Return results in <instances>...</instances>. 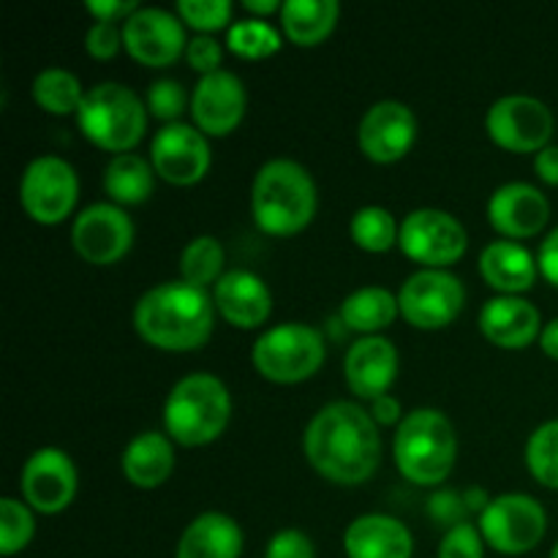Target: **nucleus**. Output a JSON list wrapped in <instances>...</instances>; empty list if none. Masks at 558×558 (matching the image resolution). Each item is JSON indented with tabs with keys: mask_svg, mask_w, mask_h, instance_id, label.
<instances>
[{
	"mask_svg": "<svg viewBox=\"0 0 558 558\" xmlns=\"http://www.w3.org/2000/svg\"><path fill=\"white\" fill-rule=\"evenodd\" d=\"M265 558H316L314 543L300 529H281L267 543Z\"/></svg>",
	"mask_w": 558,
	"mask_h": 558,
	"instance_id": "ea45409f",
	"label": "nucleus"
},
{
	"mask_svg": "<svg viewBox=\"0 0 558 558\" xmlns=\"http://www.w3.org/2000/svg\"><path fill=\"white\" fill-rule=\"evenodd\" d=\"M185 104H189V96H185V87L180 85L178 80L163 76V80H156L147 87V112L167 120V123H174V120H178V114L183 112Z\"/></svg>",
	"mask_w": 558,
	"mask_h": 558,
	"instance_id": "e433bc0d",
	"label": "nucleus"
},
{
	"mask_svg": "<svg viewBox=\"0 0 558 558\" xmlns=\"http://www.w3.org/2000/svg\"><path fill=\"white\" fill-rule=\"evenodd\" d=\"M466 289L458 276L439 267H423L401 283L398 305L401 314L420 330H439L461 314Z\"/></svg>",
	"mask_w": 558,
	"mask_h": 558,
	"instance_id": "9d476101",
	"label": "nucleus"
},
{
	"mask_svg": "<svg viewBox=\"0 0 558 558\" xmlns=\"http://www.w3.org/2000/svg\"><path fill=\"white\" fill-rule=\"evenodd\" d=\"M534 169H537L539 180L558 185V145H548L537 153L534 158Z\"/></svg>",
	"mask_w": 558,
	"mask_h": 558,
	"instance_id": "49530a36",
	"label": "nucleus"
},
{
	"mask_svg": "<svg viewBox=\"0 0 558 558\" xmlns=\"http://www.w3.org/2000/svg\"><path fill=\"white\" fill-rule=\"evenodd\" d=\"M174 469L172 439L158 430L134 436L123 450V474L140 488H158Z\"/></svg>",
	"mask_w": 558,
	"mask_h": 558,
	"instance_id": "a878e982",
	"label": "nucleus"
},
{
	"mask_svg": "<svg viewBox=\"0 0 558 558\" xmlns=\"http://www.w3.org/2000/svg\"><path fill=\"white\" fill-rule=\"evenodd\" d=\"M71 240L82 259L93 265H112L129 254L134 243V221L114 202H96L74 218Z\"/></svg>",
	"mask_w": 558,
	"mask_h": 558,
	"instance_id": "ddd939ff",
	"label": "nucleus"
},
{
	"mask_svg": "<svg viewBox=\"0 0 558 558\" xmlns=\"http://www.w3.org/2000/svg\"><path fill=\"white\" fill-rule=\"evenodd\" d=\"M251 210L256 227L267 234H294L316 213V183L303 163L270 158L262 163L251 185Z\"/></svg>",
	"mask_w": 558,
	"mask_h": 558,
	"instance_id": "7ed1b4c3",
	"label": "nucleus"
},
{
	"mask_svg": "<svg viewBox=\"0 0 558 558\" xmlns=\"http://www.w3.org/2000/svg\"><path fill=\"white\" fill-rule=\"evenodd\" d=\"M480 330L501 349H523L543 332L539 311L518 294H496L480 311Z\"/></svg>",
	"mask_w": 558,
	"mask_h": 558,
	"instance_id": "5701e85b",
	"label": "nucleus"
},
{
	"mask_svg": "<svg viewBox=\"0 0 558 558\" xmlns=\"http://www.w3.org/2000/svg\"><path fill=\"white\" fill-rule=\"evenodd\" d=\"M85 93L87 90H82V82L76 80V74L58 69V65L38 71L36 80H33V98H36L38 107L52 114L76 112Z\"/></svg>",
	"mask_w": 558,
	"mask_h": 558,
	"instance_id": "c756f323",
	"label": "nucleus"
},
{
	"mask_svg": "<svg viewBox=\"0 0 558 558\" xmlns=\"http://www.w3.org/2000/svg\"><path fill=\"white\" fill-rule=\"evenodd\" d=\"M398 243L403 254L412 256L420 265L445 270L447 265L466 254L469 234L452 213L439 210V207H420L401 221Z\"/></svg>",
	"mask_w": 558,
	"mask_h": 558,
	"instance_id": "1a4fd4ad",
	"label": "nucleus"
},
{
	"mask_svg": "<svg viewBox=\"0 0 558 558\" xmlns=\"http://www.w3.org/2000/svg\"><path fill=\"white\" fill-rule=\"evenodd\" d=\"M550 558H558V543L554 545V550H550Z\"/></svg>",
	"mask_w": 558,
	"mask_h": 558,
	"instance_id": "3c124183",
	"label": "nucleus"
},
{
	"mask_svg": "<svg viewBox=\"0 0 558 558\" xmlns=\"http://www.w3.org/2000/svg\"><path fill=\"white\" fill-rule=\"evenodd\" d=\"M349 232H352V240L360 248L381 254V251H390L398 243L401 227H398L390 210L379 205H365L352 216Z\"/></svg>",
	"mask_w": 558,
	"mask_h": 558,
	"instance_id": "7c9ffc66",
	"label": "nucleus"
},
{
	"mask_svg": "<svg viewBox=\"0 0 558 558\" xmlns=\"http://www.w3.org/2000/svg\"><path fill=\"white\" fill-rule=\"evenodd\" d=\"M539 347H543V352L548 354V357L558 360V319H550L548 325L543 327V332H539Z\"/></svg>",
	"mask_w": 558,
	"mask_h": 558,
	"instance_id": "de8ad7c7",
	"label": "nucleus"
},
{
	"mask_svg": "<svg viewBox=\"0 0 558 558\" xmlns=\"http://www.w3.org/2000/svg\"><path fill=\"white\" fill-rule=\"evenodd\" d=\"M178 14L196 31L210 33L232 20V3L229 0H178Z\"/></svg>",
	"mask_w": 558,
	"mask_h": 558,
	"instance_id": "c9c22d12",
	"label": "nucleus"
},
{
	"mask_svg": "<svg viewBox=\"0 0 558 558\" xmlns=\"http://www.w3.org/2000/svg\"><path fill=\"white\" fill-rule=\"evenodd\" d=\"M463 501H466V507H469V512H480V515H483V510L485 507L490 505V496H488V490L485 488H466L463 490Z\"/></svg>",
	"mask_w": 558,
	"mask_h": 558,
	"instance_id": "09e8293b",
	"label": "nucleus"
},
{
	"mask_svg": "<svg viewBox=\"0 0 558 558\" xmlns=\"http://www.w3.org/2000/svg\"><path fill=\"white\" fill-rule=\"evenodd\" d=\"M20 488L27 505L44 515L65 510L76 494L74 461L58 447H41L22 466Z\"/></svg>",
	"mask_w": 558,
	"mask_h": 558,
	"instance_id": "dca6fc26",
	"label": "nucleus"
},
{
	"mask_svg": "<svg viewBox=\"0 0 558 558\" xmlns=\"http://www.w3.org/2000/svg\"><path fill=\"white\" fill-rule=\"evenodd\" d=\"M243 529L227 512H202L185 526L178 558H240Z\"/></svg>",
	"mask_w": 558,
	"mask_h": 558,
	"instance_id": "b1692460",
	"label": "nucleus"
},
{
	"mask_svg": "<svg viewBox=\"0 0 558 558\" xmlns=\"http://www.w3.org/2000/svg\"><path fill=\"white\" fill-rule=\"evenodd\" d=\"M357 140L371 161H398L412 150L414 140H417V118L403 101L385 98V101H376L374 107L365 109Z\"/></svg>",
	"mask_w": 558,
	"mask_h": 558,
	"instance_id": "f3484780",
	"label": "nucleus"
},
{
	"mask_svg": "<svg viewBox=\"0 0 558 558\" xmlns=\"http://www.w3.org/2000/svg\"><path fill=\"white\" fill-rule=\"evenodd\" d=\"M223 245L213 234H199L191 240L180 254V272L183 281L205 289L207 283H218L223 276Z\"/></svg>",
	"mask_w": 558,
	"mask_h": 558,
	"instance_id": "2f4dec72",
	"label": "nucleus"
},
{
	"mask_svg": "<svg viewBox=\"0 0 558 558\" xmlns=\"http://www.w3.org/2000/svg\"><path fill=\"white\" fill-rule=\"evenodd\" d=\"M232 414V396L218 376L196 371L169 390L163 425L178 445L202 447L223 434Z\"/></svg>",
	"mask_w": 558,
	"mask_h": 558,
	"instance_id": "20e7f679",
	"label": "nucleus"
},
{
	"mask_svg": "<svg viewBox=\"0 0 558 558\" xmlns=\"http://www.w3.org/2000/svg\"><path fill=\"white\" fill-rule=\"evenodd\" d=\"M349 558H412L414 537L398 518L385 512H365L343 532Z\"/></svg>",
	"mask_w": 558,
	"mask_h": 558,
	"instance_id": "4be33fe9",
	"label": "nucleus"
},
{
	"mask_svg": "<svg viewBox=\"0 0 558 558\" xmlns=\"http://www.w3.org/2000/svg\"><path fill=\"white\" fill-rule=\"evenodd\" d=\"M254 368L272 381H303L325 363V336L305 322H283L262 332L251 349Z\"/></svg>",
	"mask_w": 558,
	"mask_h": 558,
	"instance_id": "0eeeda50",
	"label": "nucleus"
},
{
	"mask_svg": "<svg viewBox=\"0 0 558 558\" xmlns=\"http://www.w3.org/2000/svg\"><path fill=\"white\" fill-rule=\"evenodd\" d=\"M485 125L496 145L512 153H539L554 134V112L548 104L526 93H510L490 104Z\"/></svg>",
	"mask_w": 558,
	"mask_h": 558,
	"instance_id": "9b49d317",
	"label": "nucleus"
},
{
	"mask_svg": "<svg viewBox=\"0 0 558 558\" xmlns=\"http://www.w3.org/2000/svg\"><path fill=\"white\" fill-rule=\"evenodd\" d=\"M123 47L140 63L161 69L180 58L189 38L180 16L158 5H142L123 22Z\"/></svg>",
	"mask_w": 558,
	"mask_h": 558,
	"instance_id": "4468645a",
	"label": "nucleus"
},
{
	"mask_svg": "<svg viewBox=\"0 0 558 558\" xmlns=\"http://www.w3.org/2000/svg\"><path fill=\"white\" fill-rule=\"evenodd\" d=\"M537 265L539 272H543L554 287H558V227L543 240V245H539Z\"/></svg>",
	"mask_w": 558,
	"mask_h": 558,
	"instance_id": "c03bdc74",
	"label": "nucleus"
},
{
	"mask_svg": "<svg viewBox=\"0 0 558 558\" xmlns=\"http://www.w3.org/2000/svg\"><path fill=\"white\" fill-rule=\"evenodd\" d=\"M213 303L229 325L251 330L270 316L272 294L256 272L234 267L218 278L216 289H213Z\"/></svg>",
	"mask_w": 558,
	"mask_h": 558,
	"instance_id": "412c9836",
	"label": "nucleus"
},
{
	"mask_svg": "<svg viewBox=\"0 0 558 558\" xmlns=\"http://www.w3.org/2000/svg\"><path fill=\"white\" fill-rule=\"evenodd\" d=\"M303 450L322 477L360 485L379 469L381 436L376 420L360 403L332 401L311 417Z\"/></svg>",
	"mask_w": 558,
	"mask_h": 558,
	"instance_id": "f257e3e1",
	"label": "nucleus"
},
{
	"mask_svg": "<svg viewBox=\"0 0 558 558\" xmlns=\"http://www.w3.org/2000/svg\"><path fill=\"white\" fill-rule=\"evenodd\" d=\"M245 9L256 11V14H272V11H281V0H245Z\"/></svg>",
	"mask_w": 558,
	"mask_h": 558,
	"instance_id": "8fccbe9b",
	"label": "nucleus"
},
{
	"mask_svg": "<svg viewBox=\"0 0 558 558\" xmlns=\"http://www.w3.org/2000/svg\"><path fill=\"white\" fill-rule=\"evenodd\" d=\"M227 44L240 58L259 60L281 49V33L262 16H243L229 25Z\"/></svg>",
	"mask_w": 558,
	"mask_h": 558,
	"instance_id": "473e14b6",
	"label": "nucleus"
},
{
	"mask_svg": "<svg viewBox=\"0 0 558 558\" xmlns=\"http://www.w3.org/2000/svg\"><path fill=\"white\" fill-rule=\"evenodd\" d=\"M185 58H189L191 69L199 71V74L205 76V74H213V71L221 69L223 49L213 36H207V33H196L194 38H189Z\"/></svg>",
	"mask_w": 558,
	"mask_h": 558,
	"instance_id": "79ce46f5",
	"label": "nucleus"
},
{
	"mask_svg": "<svg viewBox=\"0 0 558 558\" xmlns=\"http://www.w3.org/2000/svg\"><path fill=\"white\" fill-rule=\"evenodd\" d=\"M245 85L234 71L218 69L213 74H205L194 87L191 96V114L202 134L223 136L238 129V123L245 114Z\"/></svg>",
	"mask_w": 558,
	"mask_h": 558,
	"instance_id": "a211bd4d",
	"label": "nucleus"
},
{
	"mask_svg": "<svg viewBox=\"0 0 558 558\" xmlns=\"http://www.w3.org/2000/svg\"><path fill=\"white\" fill-rule=\"evenodd\" d=\"M343 376L360 398L385 396L398 376V349L385 336H363L343 357Z\"/></svg>",
	"mask_w": 558,
	"mask_h": 558,
	"instance_id": "aec40b11",
	"label": "nucleus"
},
{
	"mask_svg": "<svg viewBox=\"0 0 558 558\" xmlns=\"http://www.w3.org/2000/svg\"><path fill=\"white\" fill-rule=\"evenodd\" d=\"M548 196L532 183L512 180L499 185L488 199V218L505 238H532L548 223Z\"/></svg>",
	"mask_w": 558,
	"mask_h": 558,
	"instance_id": "6ab92c4d",
	"label": "nucleus"
},
{
	"mask_svg": "<svg viewBox=\"0 0 558 558\" xmlns=\"http://www.w3.org/2000/svg\"><path fill=\"white\" fill-rule=\"evenodd\" d=\"M401 311L398 298L385 287H360L341 303V322L349 330L379 336Z\"/></svg>",
	"mask_w": 558,
	"mask_h": 558,
	"instance_id": "cd10ccee",
	"label": "nucleus"
},
{
	"mask_svg": "<svg viewBox=\"0 0 558 558\" xmlns=\"http://www.w3.org/2000/svg\"><path fill=\"white\" fill-rule=\"evenodd\" d=\"M392 452L403 477L417 485H439L456 466V428L439 409H414L398 423Z\"/></svg>",
	"mask_w": 558,
	"mask_h": 558,
	"instance_id": "39448f33",
	"label": "nucleus"
},
{
	"mask_svg": "<svg viewBox=\"0 0 558 558\" xmlns=\"http://www.w3.org/2000/svg\"><path fill=\"white\" fill-rule=\"evenodd\" d=\"M480 532L494 550L521 556L537 548L548 532V512L529 494H501L480 515Z\"/></svg>",
	"mask_w": 558,
	"mask_h": 558,
	"instance_id": "6e6552de",
	"label": "nucleus"
},
{
	"mask_svg": "<svg viewBox=\"0 0 558 558\" xmlns=\"http://www.w3.org/2000/svg\"><path fill=\"white\" fill-rule=\"evenodd\" d=\"M526 466L537 483L558 488V420H548L529 436Z\"/></svg>",
	"mask_w": 558,
	"mask_h": 558,
	"instance_id": "72a5a7b5",
	"label": "nucleus"
},
{
	"mask_svg": "<svg viewBox=\"0 0 558 558\" xmlns=\"http://www.w3.org/2000/svg\"><path fill=\"white\" fill-rule=\"evenodd\" d=\"M428 515L436 526L450 532L452 526L466 523L469 507L466 501H463V494H458V490H450V488H441L428 499Z\"/></svg>",
	"mask_w": 558,
	"mask_h": 558,
	"instance_id": "58836bf2",
	"label": "nucleus"
},
{
	"mask_svg": "<svg viewBox=\"0 0 558 558\" xmlns=\"http://www.w3.org/2000/svg\"><path fill=\"white\" fill-rule=\"evenodd\" d=\"M104 191L114 205H142L153 194V163L140 153H120L104 169Z\"/></svg>",
	"mask_w": 558,
	"mask_h": 558,
	"instance_id": "c85d7f7f",
	"label": "nucleus"
},
{
	"mask_svg": "<svg viewBox=\"0 0 558 558\" xmlns=\"http://www.w3.org/2000/svg\"><path fill=\"white\" fill-rule=\"evenodd\" d=\"M85 9L90 11L96 20H104V22L123 20L125 22L136 9H140V5H136V0H87Z\"/></svg>",
	"mask_w": 558,
	"mask_h": 558,
	"instance_id": "37998d69",
	"label": "nucleus"
},
{
	"mask_svg": "<svg viewBox=\"0 0 558 558\" xmlns=\"http://www.w3.org/2000/svg\"><path fill=\"white\" fill-rule=\"evenodd\" d=\"M150 158L153 169L167 183L191 185L205 178L210 169V145L194 125L174 120L156 131L150 142Z\"/></svg>",
	"mask_w": 558,
	"mask_h": 558,
	"instance_id": "2eb2a0df",
	"label": "nucleus"
},
{
	"mask_svg": "<svg viewBox=\"0 0 558 558\" xmlns=\"http://www.w3.org/2000/svg\"><path fill=\"white\" fill-rule=\"evenodd\" d=\"M371 417L379 425L401 423V403H398V398H392L390 392H385V396L371 401Z\"/></svg>",
	"mask_w": 558,
	"mask_h": 558,
	"instance_id": "a18cd8bd",
	"label": "nucleus"
},
{
	"mask_svg": "<svg viewBox=\"0 0 558 558\" xmlns=\"http://www.w3.org/2000/svg\"><path fill=\"white\" fill-rule=\"evenodd\" d=\"M123 47V27H118L114 22L96 20L90 25V31L85 33V49L98 60H107L118 54V49Z\"/></svg>",
	"mask_w": 558,
	"mask_h": 558,
	"instance_id": "a19ab883",
	"label": "nucleus"
},
{
	"mask_svg": "<svg viewBox=\"0 0 558 558\" xmlns=\"http://www.w3.org/2000/svg\"><path fill=\"white\" fill-rule=\"evenodd\" d=\"M216 303L189 281H163L147 289L134 308V327L147 343L167 352L202 347L213 332Z\"/></svg>",
	"mask_w": 558,
	"mask_h": 558,
	"instance_id": "f03ea898",
	"label": "nucleus"
},
{
	"mask_svg": "<svg viewBox=\"0 0 558 558\" xmlns=\"http://www.w3.org/2000/svg\"><path fill=\"white\" fill-rule=\"evenodd\" d=\"M33 532H36V518H33L31 505L3 496L0 499V554H20L33 539Z\"/></svg>",
	"mask_w": 558,
	"mask_h": 558,
	"instance_id": "f704fd0d",
	"label": "nucleus"
},
{
	"mask_svg": "<svg viewBox=\"0 0 558 558\" xmlns=\"http://www.w3.org/2000/svg\"><path fill=\"white\" fill-rule=\"evenodd\" d=\"M341 5L338 0H287L281 9L283 33L300 47H314L336 27Z\"/></svg>",
	"mask_w": 558,
	"mask_h": 558,
	"instance_id": "bb28decb",
	"label": "nucleus"
},
{
	"mask_svg": "<svg viewBox=\"0 0 558 558\" xmlns=\"http://www.w3.org/2000/svg\"><path fill=\"white\" fill-rule=\"evenodd\" d=\"M439 558H485V539L474 523H461L452 526L441 537Z\"/></svg>",
	"mask_w": 558,
	"mask_h": 558,
	"instance_id": "4c0bfd02",
	"label": "nucleus"
},
{
	"mask_svg": "<svg viewBox=\"0 0 558 558\" xmlns=\"http://www.w3.org/2000/svg\"><path fill=\"white\" fill-rule=\"evenodd\" d=\"M80 196L74 167L60 156H38L25 167L20 180V202L38 223H60Z\"/></svg>",
	"mask_w": 558,
	"mask_h": 558,
	"instance_id": "f8f14e48",
	"label": "nucleus"
},
{
	"mask_svg": "<svg viewBox=\"0 0 558 558\" xmlns=\"http://www.w3.org/2000/svg\"><path fill=\"white\" fill-rule=\"evenodd\" d=\"M480 272L501 294H518L534 287L539 265L532 251L515 240H494L480 254Z\"/></svg>",
	"mask_w": 558,
	"mask_h": 558,
	"instance_id": "393cba45",
	"label": "nucleus"
},
{
	"mask_svg": "<svg viewBox=\"0 0 558 558\" xmlns=\"http://www.w3.org/2000/svg\"><path fill=\"white\" fill-rule=\"evenodd\" d=\"M82 134L98 147L129 153L147 129V107L131 87L120 82H101L90 87L76 109Z\"/></svg>",
	"mask_w": 558,
	"mask_h": 558,
	"instance_id": "423d86ee",
	"label": "nucleus"
}]
</instances>
